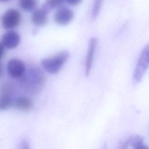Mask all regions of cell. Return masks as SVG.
Returning <instances> with one entry per match:
<instances>
[{
  "label": "cell",
  "mask_w": 149,
  "mask_h": 149,
  "mask_svg": "<svg viewBox=\"0 0 149 149\" xmlns=\"http://www.w3.org/2000/svg\"><path fill=\"white\" fill-rule=\"evenodd\" d=\"M65 1V0H46L45 2L43 4L42 8L49 12L56 8L62 6Z\"/></svg>",
  "instance_id": "cell-14"
},
{
  "label": "cell",
  "mask_w": 149,
  "mask_h": 149,
  "mask_svg": "<svg viewBox=\"0 0 149 149\" xmlns=\"http://www.w3.org/2000/svg\"><path fill=\"white\" fill-rule=\"evenodd\" d=\"M20 41V37L17 32L13 30H9L2 37L1 42L4 47L8 49L16 48Z\"/></svg>",
  "instance_id": "cell-9"
},
{
  "label": "cell",
  "mask_w": 149,
  "mask_h": 149,
  "mask_svg": "<svg viewBox=\"0 0 149 149\" xmlns=\"http://www.w3.org/2000/svg\"><path fill=\"white\" fill-rule=\"evenodd\" d=\"M33 101L26 97H21L19 98L15 102L16 108L20 111L27 112L31 110L33 107Z\"/></svg>",
  "instance_id": "cell-11"
},
{
  "label": "cell",
  "mask_w": 149,
  "mask_h": 149,
  "mask_svg": "<svg viewBox=\"0 0 149 149\" xmlns=\"http://www.w3.org/2000/svg\"><path fill=\"white\" fill-rule=\"evenodd\" d=\"M69 54L66 51H62L53 56L42 59L41 65L44 69L50 74L58 73L63 65L68 59Z\"/></svg>",
  "instance_id": "cell-2"
},
{
  "label": "cell",
  "mask_w": 149,
  "mask_h": 149,
  "mask_svg": "<svg viewBox=\"0 0 149 149\" xmlns=\"http://www.w3.org/2000/svg\"><path fill=\"white\" fill-rule=\"evenodd\" d=\"M97 45V40L95 38L92 37L88 42V50L85 60V75L86 77L90 75L91 70L94 54Z\"/></svg>",
  "instance_id": "cell-8"
},
{
  "label": "cell",
  "mask_w": 149,
  "mask_h": 149,
  "mask_svg": "<svg viewBox=\"0 0 149 149\" xmlns=\"http://www.w3.org/2000/svg\"><path fill=\"white\" fill-rule=\"evenodd\" d=\"M22 83L29 91L34 93L40 89L45 81V76L38 68H34L30 69L29 72L23 75Z\"/></svg>",
  "instance_id": "cell-1"
},
{
  "label": "cell",
  "mask_w": 149,
  "mask_h": 149,
  "mask_svg": "<svg viewBox=\"0 0 149 149\" xmlns=\"http://www.w3.org/2000/svg\"><path fill=\"white\" fill-rule=\"evenodd\" d=\"M38 0H19V5L24 11H34L37 6Z\"/></svg>",
  "instance_id": "cell-12"
},
{
  "label": "cell",
  "mask_w": 149,
  "mask_h": 149,
  "mask_svg": "<svg viewBox=\"0 0 149 149\" xmlns=\"http://www.w3.org/2000/svg\"><path fill=\"white\" fill-rule=\"evenodd\" d=\"M14 86L12 83L5 81L0 83V94L11 95L14 91Z\"/></svg>",
  "instance_id": "cell-15"
},
{
  "label": "cell",
  "mask_w": 149,
  "mask_h": 149,
  "mask_svg": "<svg viewBox=\"0 0 149 149\" xmlns=\"http://www.w3.org/2000/svg\"><path fill=\"white\" fill-rule=\"evenodd\" d=\"M67 3L70 5H72V6H75V5H77L78 4L80 3L82 1V0H65Z\"/></svg>",
  "instance_id": "cell-17"
},
{
  "label": "cell",
  "mask_w": 149,
  "mask_h": 149,
  "mask_svg": "<svg viewBox=\"0 0 149 149\" xmlns=\"http://www.w3.org/2000/svg\"><path fill=\"white\" fill-rule=\"evenodd\" d=\"M119 148L126 149L129 147L135 149H148L144 143L143 137L139 134L131 135L125 140H122L119 144Z\"/></svg>",
  "instance_id": "cell-6"
},
{
  "label": "cell",
  "mask_w": 149,
  "mask_h": 149,
  "mask_svg": "<svg viewBox=\"0 0 149 149\" xmlns=\"http://www.w3.org/2000/svg\"><path fill=\"white\" fill-rule=\"evenodd\" d=\"M149 66V44L146 45L138 58L132 76L134 84H137L143 78Z\"/></svg>",
  "instance_id": "cell-3"
},
{
  "label": "cell",
  "mask_w": 149,
  "mask_h": 149,
  "mask_svg": "<svg viewBox=\"0 0 149 149\" xmlns=\"http://www.w3.org/2000/svg\"><path fill=\"white\" fill-rule=\"evenodd\" d=\"M4 55V46L2 43L0 42V59H1Z\"/></svg>",
  "instance_id": "cell-18"
},
{
  "label": "cell",
  "mask_w": 149,
  "mask_h": 149,
  "mask_svg": "<svg viewBox=\"0 0 149 149\" xmlns=\"http://www.w3.org/2000/svg\"><path fill=\"white\" fill-rule=\"evenodd\" d=\"M13 104L11 95L0 94V111L9 109Z\"/></svg>",
  "instance_id": "cell-13"
},
{
  "label": "cell",
  "mask_w": 149,
  "mask_h": 149,
  "mask_svg": "<svg viewBox=\"0 0 149 149\" xmlns=\"http://www.w3.org/2000/svg\"><path fill=\"white\" fill-rule=\"evenodd\" d=\"M21 14L17 9H9L2 16V26L5 29H12L19 26L21 22Z\"/></svg>",
  "instance_id": "cell-4"
},
{
  "label": "cell",
  "mask_w": 149,
  "mask_h": 149,
  "mask_svg": "<svg viewBox=\"0 0 149 149\" xmlns=\"http://www.w3.org/2000/svg\"><path fill=\"white\" fill-rule=\"evenodd\" d=\"M48 12L43 8L35 9L31 16L32 22L38 27L45 26L48 22Z\"/></svg>",
  "instance_id": "cell-10"
},
{
  "label": "cell",
  "mask_w": 149,
  "mask_h": 149,
  "mask_svg": "<svg viewBox=\"0 0 149 149\" xmlns=\"http://www.w3.org/2000/svg\"><path fill=\"white\" fill-rule=\"evenodd\" d=\"M103 1L104 0H94L91 11V17L93 20L96 19L98 16L103 3Z\"/></svg>",
  "instance_id": "cell-16"
},
{
  "label": "cell",
  "mask_w": 149,
  "mask_h": 149,
  "mask_svg": "<svg viewBox=\"0 0 149 149\" xmlns=\"http://www.w3.org/2000/svg\"><path fill=\"white\" fill-rule=\"evenodd\" d=\"M9 0H0V2H7Z\"/></svg>",
  "instance_id": "cell-20"
},
{
  "label": "cell",
  "mask_w": 149,
  "mask_h": 149,
  "mask_svg": "<svg viewBox=\"0 0 149 149\" xmlns=\"http://www.w3.org/2000/svg\"><path fill=\"white\" fill-rule=\"evenodd\" d=\"M7 70L9 74L13 78H22L26 73L24 63L18 59H12L7 64Z\"/></svg>",
  "instance_id": "cell-5"
},
{
  "label": "cell",
  "mask_w": 149,
  "mask_h": 149,
  "mask_svg": "<svg viewBox=\"0 0 149 149\" xmlns=\"http://www.w3.org/2000/svg\"><path fill=\"white\" fill-rule=\"evenodd\" d=\"M2 75H3V68L1 64L0 63V78L2 76Z\"/></svg>",
  "instance_id": "cell-19"
},
{
  "label": "cell",
  "mask_w": 149,
  "mask_h": 149,
  "mask_svg": "<svg viewBox=\"0 0 149 149\" xmlns=\"http://www.w3.org/2000/svg\"><path fill=\"white\" fill-rule=\"evenodd\" d=\"M74 13L72 10L65 6L59 7L55 13L54 20L61 26L68 24L73 19Z\"/></svg>",
  "instance_id": "cell-7"
}]
</instances>
